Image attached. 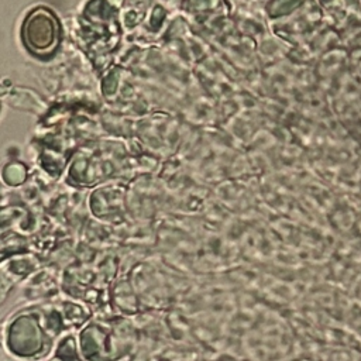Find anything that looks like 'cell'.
I'll return each instance as SVG.
<instances>
[{
    "label": "cell",
    "instance_id": "1",
    "mask_svg": "<svg viewBox=\"0 0 361 361\" xmlns=\"http://www.w3.org/2000/svg\"><path fill=\"white\" fill-rule=\"evenodd\" d=\"M21 32L23 41L31 52L47 55L52 52L58 44L59 24L52 11L38 7L25 17Z\"/></svg>",
    "mask_w": 361,
    "mask_h": 361
}]
</instances>
